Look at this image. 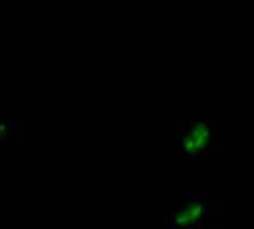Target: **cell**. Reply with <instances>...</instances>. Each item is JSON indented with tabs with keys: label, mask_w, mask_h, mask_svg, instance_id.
<instances>
[{
	"label": "cell",
	"mask_w": 254,
	"mask_h": 229,
	"mask_svg": "<svg viewBox=\"0 0 254 229\" xmlns=\"http://www.w3.org/2000/svg\"><path fill=\"white\" fill-rule=\"evenodd\" d=\"M216 194H189L165 213V227L170 229H204L216 227Z\"/></svg>",
	"instance_id": "6da1fadb"
},
{
	"label": "cell",
	"mask_w": 254,
	"mask_h": 229,
	"mask_svg": "<svg viewBox=\"0 0 254 229\" xmlns=\"http://www.w3.org/2000/svg\"><path fill=\"white\" fill-rule=\"evenodd\" d=\"M180 143L186 159L214 156L219 151L217 127L213 121H189L183 127Z\"/></svg>",
	"instance_id": "7a4b0ae2"
},
{
	"label": "cell",
	"mask_w": 254,
	"mask_h": 229,
	"mask_svg": "<svg viewBox=\"0 0 254 229\" xmlns=\"http://www.w3.org/2000/svg\"><path fill=\"white\" fill-rule=\"evenodd\" d=\"M19 136V125L12 121L0 122V146L9 140H15Z\"/></svg>",
	"instance_id": "3957f363"
}]
</instances>
